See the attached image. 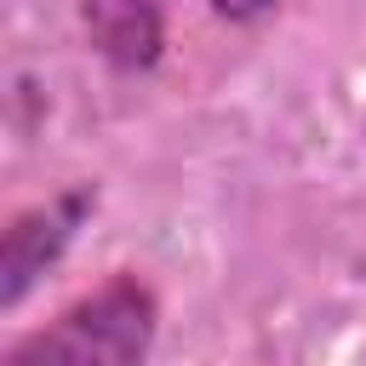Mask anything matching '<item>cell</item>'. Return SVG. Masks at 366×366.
Segmentation results:
<instances>
[{
    "mask_svg": "<svg viewBox=\"0 0 366 366\" xmlns=\"http://www.w3.org/2000/svg\"><path fill=\"white\" fill-rule=\"evenodd\" d=\"M160 332V297L132 269L63 303L46 326L23 332L0 366H143Z\"/></svg>",
    "mask_w": 366,
    "mask_h": 366,
    "instance_id": "obj_1",
    "label": "cell"
},
{
    "mask_svg": "<svg viewBox=\"0 0 366 366\" xmlns=\"http://www.w3.org/2000/svg\"><path fill=\"white\" fill-rule=\"evenodd\" d=\"M97 212V183H69L34 206H23L0 234V309H17L34 280L74 246L80 223Z\"/></svg>",
    "mask_w": 366,
    "mask_h": 366,
    "instance_id": "obj_2",
    "label": "cell"
},
{
    "mask_svg": "<svg viewBox=\"0 0 366 366\" xmlns=\"http://www.w3.org/2000/svg\"><path fill=\"white\" fill-rule=\"evenodd\" d=\"M80 29L92 51L126 74H143L166 51V11L160 0H80Z\"/></svg>",
    "mask_w": 366,
    "mask_h": 366,
    "instance_id": "obj_3",
    "label": "cell"
},
{
    "mask_svg": "<svg viewBox=\"0 0 366 366\" xmlns=\"http://www.w3.org/2000/svg\"><path fill=\"white\" fill-rule=\"evenodd\" d=\"M223 23H252V17H263V11H274L280 0H206Z\"/></svg>",
    "mask_w": 366,
    "mask_h": 366,
    "instance_id": "obj_4",
    "label": "cell"
}]
</instances>
